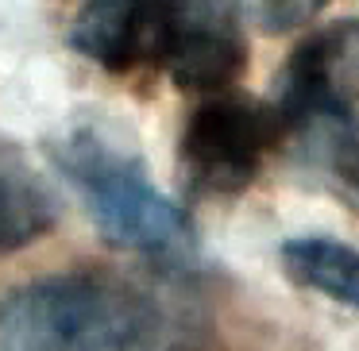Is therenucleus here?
Listing matches in <instances>:
<instances>
[{
    "instance_id": "obj_1",
    "label": "nucleus",
    "mask_w": 359,
    "mask_h": 351,
    "mask_svg": "<svg viewBox=\"0 0 359 351\" xmlns=\"http://www.w3.org/2000/svg\"><path fill=\"white\" fill-rule=\"evenodd\" d=\"M182 297L120 274H55L0 301V351H201Z\"/></svg>"
},
{
    "instance_id": "obj_2",
    "label": "nucleus",
    "mask_w": 359,
    "mask_h": 351,
    "mask_svg": "<svg viewBox=\"0 0 359 351\" xmlns=\"http://www.w3.org/2000/svg\"><path fill=\"white\" fill-rule=\"evenodd\" d=\"M271 112L302 163L359 209V32L332 27L302 43Z\"/></svg>"
},
{
    "instance_id": "obj_3",
    "label": "nucleus",
    "mask_w": 359,
    "mask_h": 351,
    "mask_svg": "<svg viewBox=\"0 0 359 351\" xmlns=\"http://www.w3.org/2000/svg\"><path fill=\"white\" fill-rule=\"evenodd\" d=\"M55 163L116 247L163 266H189L197 259V235L186 212L151 181L135 151L120 147L101 128H74L58 139Z\"/></svg>"
},
{
    "instance_id": "obj_4",
    "label": "nucleus",
    "mask_w": 359,
    "mask_h": 351,
    "mask_svg": "<svg viewBox=\"0 0 359 351\" xmlns=\"http://www.w3.org/2000/svg\"><path fill=\"white\" fill-rule=\"evenodd\" d=\"M278 139L274 112L255 101L212 93L182 135L186 178L205 193H232L255 178L266 147Z\"/></svg>"
},
{
    "instance_id": "obj_5",
    "label": "nucleus",
    "mask_w": 359,
    "mask_h": 351,
    "mask_svg": "<svg viewBox=\"0 0 359 351\" xmlns=\"http://www.w3.org/2000/svg\"><path fill=\"white\" fill-rule=\"evenodd\" d=\"M248 43L232 0H166L163 58L182 89L224 93L243 70Z\"/></svg>"
},
{
    "instance_id": "obj_6",
    "label": "nucleus",
    "mask_w": 359,
    "mask_h": 351,
    "mask_svg": "<svg viewBox=\"0 0 359 351\" xmlns=\"http://www.w3.org/2000/svg\"><path fill=\"white\" fill-rule=\"evenodd\" d=\"M166 0H78L70 39L112 74L163 58Z\"/></svg>"
},
{
    "instance_id": "obj_7",
    "label": "nucleus",
    "mask_w": 359,
    "mask_h": 351,
    "mask_svg": "<svg viewBox=\"0 0 359 351\" xmlns=\"http://www.w3.org/2000/svg\"><path fill=\"white\" fill-rule=\"evenodd\" d=\"M282 266L305 289H317L328 301L359 309V251L328 235H297L282 243Z\"/></svg>"
},
{
    "instance_id": "obj_8",
    "label": "nucleus",
    "mask_w": 359,
    "mask_h": 351,
    "mask_svg": "<svg viewBox=\"0 0 359 351\" xmlns=\"http://www.w3.org/2000/svg\"><path fill=\"white\" fill-rule=\"evenodd\" d=\"M55 224V201L12 147L0 143V251L39 240Z\"/></svg>"
}]
</instances>
